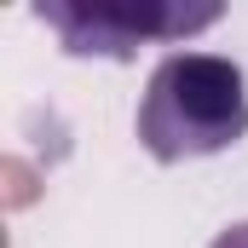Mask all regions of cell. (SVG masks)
<instances>
[{
  "label": "cell",
  "instance_id": "6da1fadb",
  "mask_svg": "<svg viewBox=\"0 0 248 248\" xmlns=\"http://www.w3.org/2000/svg\"><path fill=\"white\" fill-rule=\"evenodd\" d=\"M248 139V75L219 52H168L139 98V144L156 162H202Z\"/></svg>",
  "mask_w": 248,
  "mask_h": 248
},
{
  "label": "cell",
  "instance_id": "7a4b0ae2",
  "mask_svg": "<svg viewBox=\"0 0 248 248\" xmlns=\"http://www.w3.org/2000/svg\"><path fill=\"white\" fill-rule=\"evenodd\" d=\"M35 17L63 41L69 58H133L139 46L190 41L225 17V6L185 0H41Z\"/></svg>",
  "mask_w": 248,
  "mask_h": 248
},
{
  "label": "cell",
  "instance_id": "3957f363",
  "mask_svg": "<svg viewBox=\"0 0 248 248\" xmlns=\"http://www.w3.org/2000/svg\"><path fill=\"white\" fill-rule=\"evenodd\" d=\"M214 248H248V219H243V225H231V231H219Z\"/></svg>",
  "mask_w": 248,
  "mask_h": 248
}]
</instances>
